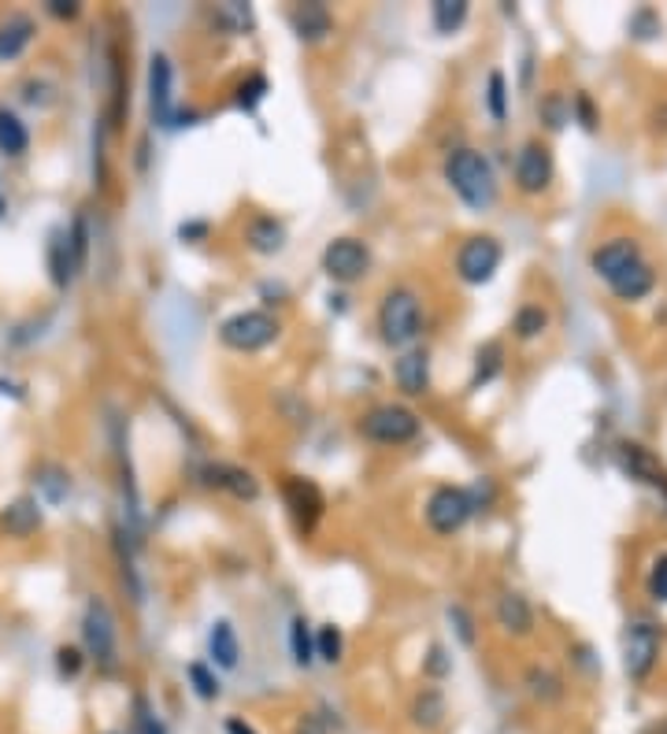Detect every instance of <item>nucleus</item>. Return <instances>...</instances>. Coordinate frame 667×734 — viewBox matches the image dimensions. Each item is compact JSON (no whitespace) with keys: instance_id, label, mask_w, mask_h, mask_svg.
<instances>
[{"instance_id":"6","label":"nucleus","mask_w":667,"mask_h":734,"mask_svg":"<svg viewBox=\"0 0 667 734\" xmlns=\"http://www.w3.org/2000/svg\"><path fill=\"white\" fill-rule=\"evenodd\" d=\"M371 268V252L364 241L357 238H338L323 249V271L334 282H357L360 275H368Z\"/></svg>"},{"instance_id":"15","label":"nucleus","mask_w":667,"mask_h":734,"mask_svg":"<svg viewBox=\"0 0 667 734\" xmlns=\"http://www.w3.org/2000/svg\"><path fill=\"white\" fill-rule=\"evenodd\" d=\"M290 23H293V34H297L301 42H323L334 26L327 4H297L290 12Z\"/></svg>"},{"instance_id":"24","label":"nucleus","mask_w":667,"mask_h":734,"mask_svg":"<svg viewBox=\"0 0 667 734\" xmlns=\"http://www.w3.org/2000/svg\"><path fill=\"white\" fill-rule=\"evenodd\" d=\"M208 650H212V660L219 664V668H234V664H238V634H234L230 623H215Z\"/></svg>"},{"instance_id":"31","label":"nucleus","mask_w":667,"mask_h":734,"mask_svg":"<svg viewBox=\"0 0 667 734\" xmlns=\"http://www.w3.org/2000/svg\"><path fill=\"white\" fill-rule=\"evenodd\" d=\"M545 327H549L545 308H538V305L519 308V316H516V335H519V338H538Z\"/></svg>"},{"instance_id":"26","label":"nucleus","mask_w":667,"mask_h":734,"mask_svg":"<svg viewBox=\"0 0 667 734\" xmlns=\"http://www.w3.org/2000/svg\"><path fill=\"white\" fill-rule=\"evenodd\" d=\"M467 19V0H438L434 4V31L438 34H456Z\"/></svg>"},{"instance_id":"12","label":"nucleus","mask_w":667,"mask_h":734,"mask_svg":"<svg viewBox=\"0 0 667 734\" xmlns=\"http://www.w3.org/2000/svg\"><path fill=\"white\" fill-rule=\"evenodd\" d=\"M149 101H152L156 123H160V126H174L171 60H167V56H152V67H149Z\"/></svg>"},{"instance_id":"38","label":"nucleus","mask_w":667,"mask_h":734,"mask_svg":"<svg viewBox=\"0 0 667 734\" xmlns=\"http://www.w3.org/2000/svg\"><path fill=\"white\" fill-rule=\"evenodd\" d=\"M48 12L60 15V19H75L78 15V4H71V0H48Z\"/></svg>"},{"instance_id":"17","label":"nucleus","mask_w":667,"mask_h":734,"mask_svg":"<svg viewBox=\"0 0 667 734\" xmlns=\"http://www.w3.org/2000/svg\"><path fill=\"white\" fill-rule=\"evenodd\" d=\"M497 623L505 628L508 634H531V628H534V612H531V605H527V597L523 594H505L497 601Z\"/></svg>"},{"instance_id":"33","label":"nucleus","mask_w":667,"mask_h":734,"mask_svg":"<svg viewBox=\"0 0 667 734\" xmlns=\"http://www.w3.org/2000/svg\"><path fill=\"white\" fill-rule=\"evenodd\" d=\"M190 679H193V690H197V698L204 701H215L219 698V679L204 668V664H190Z\"/></svg>"},{"instance_id":"37","label":"nucleus","mask_w":667,"mask_h":734,"mask_svg":"<svg viewBox=\"0 0 667 734\" xmlns=\"http://www.w3.org/2000/svg\"><path fill=\"white\" fill-rule=\"evenodd\" d=\"M449 620H456V631H460V639H464L467 645H475V631H471V620H467V612L460 609H449Z\"/></svg>"},{"instance_id":"39","label":"nucleus","mask_w":667,"mask_h":734,"mask_svg":"<svg viewBox=\"0 0 667 734\" xmlns=\"http://www.w3.org/2000/svg\"><path fill=\"white\" fill-rule=\"evenodd\" d=\"M297 734H327V727H323V720H319V716H301Z\"/></svg>"},{"instance_id":"23","label":"nucleus","mask_w":667,"mask_h":734,"mask_svg":"<svg viewBox=\"0 0 667 734\" xmlns=\"http://www.w3.org/2000/svg\"><path fill=\"white\" fill-rule=\"evenodd\" d=\"M26 145H31V134L19 115H12L8 108H0V153L8 156H23Z\"/></svg>"},{"instance_id":"11","label":"nucleus","mask_w":667,"mask_h":734,"mask_svg":"<svg viewBox=\"0 0 667 734\" xmlns=\"http://www.w3.org/2000/svg\"><path fill=\"white\" fill-rule=\"evenodd\" d=\"M642 260V249H637V241H631V238H612V241H604L601 249H593V257H590V263H593V271L601 275L604 282H612V279H620L631 263H637Z\"/></svg>"},{"instance_id":"18","label":"nucleus","mask_w":667,"mask_h":734,"mask_svg":"<svg viewBox=\"0 0 667 734\" xmlns=\"http://www.w3.org/2000/svg\"><path fill=\"white\" fill-rule=\"evenodd\" d=\"M620 464H623V472H631L634 478H642V483H649V486H664L667 489V475H664V467L656 464V460L645 453L642 445H631L626 442L623 449H620Z\"/></svg>"},{"instance_id":"9","label":"nucleus","mask_w":667,"mask_h":734,"mask_svg":"<svg viewBox=\"0 0 667 734\" xmlns=\"http://www.w3.org/2000/svg\"><path fill=\"white\" fill-rule=\"evenodd\" d=\"M497 268H500V245L494 238H471L456 257L460 279L471 282V286H483V282H489Z\"/></svg>"},{"instance_id":"29","label":"nucleus","mask_w":667,"mask_h":734,"mask_svg":"<svg viewBox=\"0 0 667 734\" xmlns=\"http://www.w3.org/2000/svg\"><path fill=\"white\" fill-rule=\"evenodd\" d=\"M290 642H293V660H297L301 668H308V664L316 660V642H312V634H308V623H304V620H293Z\"/></svg>"},{"instance_id":"43","label":"nucleus","mask_w":667,"mask_h":734,"mask_svg":"<svg viewBox=\"0 0 667 734\" xmlns=\"http://www.w3.org/2000/svg\"><path fill=\"white\" fill-rule=\"evenodd\" d=\"M649 734H667V716L660 720V723H653V731Z\"/></svg>"},{"instance_id":"44","label":"nucleus","mask_w":667,"mask_h":734,"mask_svg":"<svg viewBox=\"0 0 667 734\" xmlns=\"http://www.w3.org/2000/svg\"><path fill=\"white\" fill-rule=\"evenodd\" d=\"M0 212H4V201H0Z\"/></svg>"},{"instance_id":"25","label":"nucleus","mask_w":667,"mask_h":734,"mask_svg":"<svg viewBox=\"0 0 667 734\" xmlns=\"http://www.w3.org/2000/svg\"><path fill=\"white\" fill-rule=\"evenodd\" d=\"M282 241H286V230H282L274 219H268V215H263V219H257L249 227V245L257 252H279Z\"/></svg>"},{"instance_id":"7","label":"nucleus","mask_w":667,"mask_h":734,"mask_svg":"<svg viewBox=\"0 0 667 734\" xmlns=\"http://www.w3.org/2000/svg\"><path fill=\"white\" fill-rule=\"evenodd\" d=\"M471 516V497L467 489L460 486H438L427 501V523L434 527L438 534H453L467 523Z\"/></svg>"},{"instance_id":"1","label":"nucleus","mask_w":667,"mask_h":734,"mask_svg":"<svg viewBox=\"0 0 667 734\" xmlns=\"http://www.w3.org/2000/svg\"><path fill=\"white\" fill-rule=\"evenodd\" d=\"M445 179L460 193V201L471 204V208H489L497 201V174L489 168L486 156H478L475 149H456L445 160Z\"/></svg>"},{"instance_id":"35","label":"nucleus","mask_w":667,"mask_h":734,"mask_svg":"<svg viewBox=\"0 0 667 734\" xmlns=\"http://www.w3.org/2000/svg\"><path fill=\"white\" fill-rule=\"evenodd\" d=\"M649 597H653V601H667V556H660V561L653 564V572H649Z\"/></svg>"},{"instance_id":"19","label":"nucleus","mask_w":667,"mask_h":734,"mask_svg":"<svg viewBox=\"0 0 667 734\" xmlns=\"http://www.w3.org/2000/svg\"><path fill=\"white\" fill-rule=\"evenodd\" d=\"M34 37V23L26 15H12L8 23H0V60H15Z\"/></svg>"},{"instance_id":"21","label":"nucleus","mask_w":667,"mask_h":734,"mask_svg":"<svg viewBox=\"0 0 667 734\" xmlns=\"http://www.w3.org/2000/svg\"><path fill=\"white\" fill-rule=\"evenodd\" d=\"M0 527H4V531L12 538H26V534H34L37 527H42V512H37L34 501H26V497H23V501H15L4 516H0Z\"/></svg>"},{"instance_id":"27","label":"nucleus","mask_w":667,"mask_h":734,"mask_svg":"<svg viewBox=\"0 0 667 734\" xmlns=\"http://www.w3.org/2000/svg\"><path fill=\"white\" fill-rule=\"evenodd\" d=\"M527 687H531L534 698L545 701V704H553V701L564 698V682L556 679V675L549 668H531V671H527Z\"/></svg>"},{"instance_id":"2","label":"nucleus","mask_w":667,"mask_h":734,"mask_svg":"<svg viewBox=\"0 0 667 734\" xmlns=\"http://www.w3.org/2000/svg\"><path fill=\"white\" fill-rule=\"evenodd\" d=\"M419 319H423V312H419V297L411 290H389L386 301H382L378 308V330H382V341L386 346H408L411 338L419 335Z\"/></svg>"},{"instance_id":"28","label":"nucleus","mask_w":667,"mask_h":734,"mask_svg":"<svg viewBox=\"0 0 667 734\" xmlns=\"http://www.w3.org/2000/svg\"><path fill=\"white\" fill-rule=\"evenodd\" d=\"M500 357H505V349H500V341H486L483 349H478V368H475V379H471V386H483L489 379L500 371Z\"/></svg>"},{"instance_id":"16","label":"nucleus","mask_w":667,"mask_h":734,"mask_svg":"<svg viewBox=\"0 0 667 734\" xmlns=\"http://www.w3.org/2000/svg\"><path fill=\"white\" fill-rule=\"evenodd\" d=\"M286 501H290L293 516L301 520L304 531H312V527H316V520H319V512H323L319 489L312 486V483H304V478H293V483H286Z\"/></svg>"},{"instance_id":"34","label":"nucleus","mask_w":667,"mask_h":734,"mask_svg":"<svg viewBox=\"0 0 667 734\" xmlns=\"http://www.w3.org/2000/svg\"><path fill=\"white\" fill-rule=\"evenodd\" d=\"M489 112H494V120H497V123L508 115V112H505V75H500V71L489 75Z\"/></svg>"},{"instance_id":"42","label":"nucleus","mask_w":667,"mask_h":734,"mask_svg":"<svg viewBox=\"0 0 667 734\" xmlns=\"http://www.w3.org/2000/svg\"><path fill=\"white\" fill-rule=\"evenodd\" d=\"M142 734H163V727L156 720H142Z\"/></svg>"},{"instance_id":"30","label":"nucleus","mask_w":667,"mask_h":734,"mask_svg":"<svg viewBox=\"0 0 667 734\" xmlns=\"http://www.w3.org/2000/svg\"><path fill=\"white\" fill-rule=\"evenodd\" d=\"M215 23H223V26H227V31H234V34H245V31H249V26H252V12H249V8H245V4H234V0H230V4H219V8H215Z\"/></svg>"},{"instance_id":"36","label":"nucleus","mask_w":667,"mask_h":734,"mask_svg":"<svg viewBox=\"0 0 667 734\" xmlns=\"http://www.w3.org/2000/svg\"><path fill=\"white\" fill-rule=\"evenodd\" d=\"M263 90H268V82H263L260 75H257V78H249V86H241V90H238V104H241V108H257V101L263 97Z\"/></svg>"},{"instance_id":"10","label":"nucleus","mask_w":667,"mask_h":734,"mask_svg":"<svg viewBox=\"0 0 667 734\" xmlns=\"http://www.w3.org/2000/svg\"><path fill=\"white\" fill-rule=\"evenodd\" d=\"M553 182V153L542 142H527L516 160V185L523 193H542Z\"/></svg>"},{"instance_id":"41","label":"nucleus","mask_w":667,"mask_h":734,"mask_svg":"<svg viewBox=\"0 0 667 734\" xmlns=\"http://www.w3.org/2000/svg\"><path fill=\"white\" fill-rule=\"evenodd\" d=\"M227 734H257V731H252V727H249V723H245V720H238V716H234V720H227Z\"/></svg>"},{"instance_id":"3","label":"nucleus","mask_w":667,"mask_h":734,"mask_svg":"<svg viewBox=\"0 0 667 734\" xmlns=\"http://www.w3.org/2000/svg\"><path fill=\"white\" fill-rule=\"evenodd\" d=\"M656 660H660V631H656V623H649V620L631 623L626 634H623V671H626V679L645 682L653 675Z\"/></svg>"},{"instance_id":"32","label":"nucleus","mask_w":667,"mask_h":734,"mask_svg":"<svg viewBox=\"0 0 667 734\" xmlns=\"http://www.w3.org/2000/svg\"><path fill=\"white\" fill-rule=\"evenodd\" d=\"M341 631L338 628H323L319 639H316V657H323L327 664H338L341 660Z\"/></svg>"},{"instance_id":"40","label":"nucleus","mask_w":667,"mask_h":734,"mask_svg":"<svg viewBox=\"0 0 667 734\" xmlns=\"http://www.w3.org/2000/svg\"><path fill=\"white\" fill-rule=\"evenodd\" d=\"M78 664H82V660H78V650H60V671L64 675H75Z\"/></svg>"},{"instance_id":"4","label":"nucleus","mask_w":667,"mask_h":734,"mask_svg":"<svg viewBox=\"0 0 667 734\" xmlns=\"http://www.w3.org/2000/svg\"><path fill=\"white\" fill-rule=\"evenodd\" d=\"M360 430H364V438H371V442L400 445L419 434V416L405 405H382L360 419Z\"/></svg>"},{"instance_id":"5","label":"nucleus","mask_w":667,"mask_h":734,"mask_svg":"<svg viewBox=\"0 0 667 734\" xmlns=\"http://www.w3.org/2000/svg\"><path fill=\"white\" fill-rule=\"evenodd\" d=\"M274 335H279V323H274L268 312H238L219 327L223 346L238 349V352H257L263 346H271Z\"/></svg>"},{"instance_id":"22","label":"nucleus","mask_w":667,"mask_h":734,"mask_svg":"<svg viewBox=\"0 0 667 734\" xmlns=\"http://www.w3.org/2000/svg\"><path fill=\"white\" fill-rule=\"evenodd\" d=\"M441 720H445V698H441L438 690L416 693V701H411V723L423 731H438Z\"/></svg>"},{"instance_id":"13","label":"nucleus","mask_w":667,"mask_h":734,"mask_svg":"<svg viewBox=\"0 0 667 734\" xmlns=\"http://www.w3.org/2000/svg\"><path fill=\"white\" fill-rule=\"evenodd\" d=\"M653 286H656V271L645 260L631 263V268H626L620 279L608 282V290H612L620 301H642V297H649Z\"/></svg>"},{"instance_id":"14","label":"nucleus","mask_w":667,"mask_h":734,"mask_svg":"<svg viewBox=\"0 0 667 734\" xmlns=\"http://www.w3.org/2000/svg\"><path fill=\"white\" fill-rule=\"evenodd\" d=\"M394 379H397V386L405 389L408 397L427 394V386H430V357H427V352H405V357L397 360V368H394Z\"/></svg>"},{"instance_id":"20","label":"nucleus","mask_w":667,"mask_h":734,"mask_svg":"<svg viewBox=\"0 0 667 734\" xmlns=\"http://www.w3.org/2000/svg\"><path fill=\"white\" fill-rule=\"evenodd\" d=\"M208 483H215V486H223V489H230L234 497H257L260 494V486H257V478H252L249 472H241V467H230V464H219V467H208Z\"/></svg>"},{"instance_id":"8","label":"nucleus","mask_w":667,"mask_h":734,"mask_svg":"<svg viewBox=\"0 0 667 734\" xmlns=\"http://www.w3.org/2000/svg\"><path fill=\"white\" fill-rule=\"evenodd\" d=\"M82 634H86V645H90L97 664L112 671L115 668V616L104 601H97V597L90 601V609H86Z\"/></svg>"}]
</instances>
